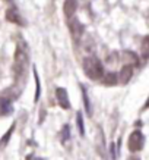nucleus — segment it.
Instances as JSON below:
<instances>
[{"label":"nucleus","mask_w":149,"mask_h":160,"mask_svg":"<svg viewBox=\"0 0 149 160\" xmlns=\"http://www.w3.org/2000/svg\"><path fill=\"white\" fill-rule=\"evenodd\" d=\"M82 68L83 72L89 79L92 81H98L101 79V77L104 75V65L101 63L100 59H96L95 56H88L83 59L82 62Z\"/></svg>","instance_id":"obj_1"},{"label":"nucleus","mask_w":149,"mask_h":160,"mask_svg":"<svg viewBox=\"0 0 149 160\" xmlns=\"http://www.w3.org/2000/svg\"><path fill=\"white\" fill-rule=\"evenodd\" d=\"M28 65H29L28 52H26L22 46H18V47H16V52H15V62H13V72H15L16 81H19L21 78L26 73Z\"/></svg>","instance_id":"obj_2"},{"label":"nucleus","mask_w":149,"mask_h":160,"mask_svg":"<svg viewBox=\"0 0 149 160\" xmlns=\"http://www.w3.org/2000/svg\"><path fill=\"white\" fill-rule=\"evenodd\" d=\"M127 147L132 153H137V151L143 150L145 147V137L140 131H133L129 135V140H127Z\"/></svg>","instance_id":"obj_3"},{"label":"nucleus","mask_w":149,"mask_h":160,"mask_svg":"<svg viewBox=\"0 0 149 160\" xmlns=\"http://www.w3.org/2000/svg\"><path fill=\"white\" fill-rule=\"evenodd\" d=\"M69 31H70L73 40H79L83 35V25L81 24V21L73 16L69 19Z\"/></svg>","instance_id":"obj_4"},{"label":"nucleus","mask_w":149,"mask_h":160,"mask_svg":"<svg viewBox=\"0 0 149 160\" xmlns=\"http://www.w3.org/2000/svg\"><path fill=\"white\" fill-rule=\"evenodd\" d=\"M56 98H57L58 106L62 107L63 110H69L70 109V102H69L68 91L64 88H62V87L56 88Z\"/></svg>","instance_id":"obj_5"},{"label":"nucleus","mask_w":149,"mask_h":160,"mask_svg":"<svg viewBox=\"0 0 149 160\" xmlns=\"http://www.w3.org/2000/svg\"><path fill=\"white\" fill-rule=\"evenodd\" d=\"M133 72H135V69H133V65H129V63H126L124 66L121 68L120 73H119V81L121 84H127L132 79L133 77Z\"/></svg>","instance_id":"obj_6"},{"label":"nucleus","mask_w":149,"mask_h":160,"mask_svg":"<svg viewBox=\"0 0 149 160\" xmlns=\"http://www.w3.org/2000/svg\"><path fill=\"white\" fill-rule=\"evenodd\" d=\"M77 10V0H64L63 3V12H64V16L70 19L75 16Z\"/></svg>","instance_id":"obj_7"},{"label":"nucleus","mask_w":149,"mask_h":160,"mask_svg":"<svg viewBox=\"0 0 149 160\" xmlns=\"http://www.w3.org/2000/svg\"><path fill=\"white\" fill-rule=\"evenodd\" d=\"M101 82H102V85H105V87L117 85V82H119V73H115V72H104V75L101 77Z\"/></svg>","instance_id":"obj_8"},{"label":"nucleus","mask_w":149,"mask_h":160,"mask_svg":"<svg viewBox=\"0 0 149 160\" xmlns=\"http://www.w3.org/2000/svg\"><path fill=\"white\" fill-rule=\"evenodd\" d=\"M6 19L9 21V22H12V24H16V25L24 24V21H22V18H21L19 12L15 9V8H10V9L6 10Z\"/></svg>","instance_id":"obj_9"},{"label":"nucleus","mask_w":149,"mask_h":160,"mask_svg":"<svg viewBox=\"0 0 149 160\" xmlns=\"http://www.w3.org/2000/svg\"><path fill=\"white\" fill-rule=\"evenodd\" d=\"M15 128H16V123H13V125L10 126L9 129L6 131V134L3 137H2V140H0V148H5L6 146H7V142L10 141V138H12V134H13Z\"/></svg>","instance_id":"obj_10"},{"label":"nucleus","mask_w":149,"mask_h":160,"mask_svg":"<svg viewBox=\"0 0 149 160\" xmlns=\"http://www.w3.org/2000/svg\"><path fill=\"white\" fill-rule=\"evenodd\" d=\"M96 148L104 156V153H105V138L102 135L101 129H98V135H96Z\"/></svg>","instance_id":"obj_11"},{"label":"nucleus","mask_w":149,"mask_h":160,"mask_svg":"<svg viewBox=\"0 0 149 160\" xmlns=\"http://www.w3.org/2000/svg\"><path fill=\"white\" fill-rule=\"evenodd\" d=\"M81 90H82V97H83V103H85V110L89 116H92V110H91V104H89V97H88V91L86 88L81 85Z\"/></svg>","instance_id":"obj_12"},{"label":"nucleus","mask_w":149,"mask_h":160,"mask_svg":"<svg viewBox=\"0 0 149 160\" xmlns=\"http://www.w3.org/2000/svg\"><path fill=\"white\" fill-rule=\"evenodd\" d=\"M123 58L126 59V62H129V65H139V58L136 56L133 52H124L123 53Z\"/></svg>","instance_id":"obj_13"},{"label":"nucleus","mask_w":149,"mask_h":160,"mask_svg":"<svg viewBox=\"0 0 149 160\" xmlns=\"http://www.w3.org/2000/svg\"><path fill=\"white\" fill-rule=\"evenodd\" d=\"M140 50H142V58L146 60L149 58V35L145 37L142 40V44H140Z\"/></svg>","instance_id":"obj_14"},{"label":"nucleus","mask_w":149,"mask_h":160,"mask_svg":"<svg viewBox=\"0 0 149 160\" xmlns=\"http://www.w3.org/2000/svg\"><path fill=\"white\" fill-rule=\"evenodd\" d=\"M60 140H62L63 144H66L70 140V126L69 125H63L62 131H60Z\"/></svg>","instance_id":"obj_15"},{"label":"nucleus","mask_w":149,"mask_h":160,"mask_svg":"<svg viewBox=\"0 0 149 160\" xmlns=\"http://www.w3.org/2000/svg\"><path fill=\"white\" fill-rule=\"evenodd\" d=\"M76 125H77V129H79V135L85 137V125H83V118H82L81 112L76 113Z\"/></svg>","instance_id":"obj_16"},{"label":"nucleus","mask_w":149,"mask_h":160,"mask_svg":"<svg viewBox=\"0 0 149 160\" xmlns=\"http://www.w3.org/2000/svg\"><path fill=\"white\" fill-rule=\"evenodd\" d=\"M35 73V81H37V92H35V102H38L40 100V94H41V85H40V78L37 75V72L34 71Z\"/></svg>","instance_id":"obj_17"},{"label":"nucleus","mask_w":149,"mask_h":160,"mask_svg":"<svg viewBox=\"0 0 149 160\" xmlns=\"http://www.w3.org/2000/svg\"><path fill=\"white\" fill-rule=\"evenodd\" d=\"M127 160H140V157H139V156H130Z\"/></svg>","instance_id":"obj_18"},{"label":"nucleus","mask_w":149,"mask_h":160,"mask_svg":"<svg viewBox=\"0 0 149 160\" xmlns=\"http://www.w3.org/2000/svg\"><path fill=\"white\" fill-rule=\"evenodd\" d=\"M146 109H149V97H148V100H146V103L143 104V110H146Z\"/></svg>","instance_id":"obj_19"},{"label":"nucleus","mask_w":149,"mask_h":160,"mask_svg":"<svg viewBox=\"0 0 149 160\" xmlns=\"http://www.w3.org/2000/svg\"><path fill=\"white\" fill-rule=\"evenodd\" d=\"M34 160H41V159H35V157H34Z\"/></svg>","instance_id":"obj_20"}]
</instances>
